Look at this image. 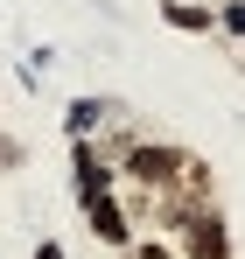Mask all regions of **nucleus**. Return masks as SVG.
Masks as SVG:
<instances>
[{"mask_svg": "<svg viewBox=\"0 0 245 259\" xmlns=\"http://www.w3.org/2000/svg\"><path fill=\"white\" fill-rule=\"evenodd\" d=\"M182 161H189V154H182V147H168V140H147V147L133 140L119 168H126V182H140V189H168V182L182 175Z\"/></svg>", "mask_w": 245, "mask_h": 259, "instance_id": "obj_1", "label": "nucleus"}, {"mask_svg": "<svg viewBox=\"0 0 245 259\" xmlns=\"http://www.w3.org/2000/svg\"><path fill=\"white\" fill-rule=\"evenodd\" d=\"M182 245H189V259H231V238H224V217L210 210V203L182 217Z\"/></svg>", "mask_w": 245, "mask_h": 259, "instance_id": "obj_2", "label": "nucleus"}, {"mask_svg": "<svg viewBox=\"0 0 245 259\" xmlns=\"http://www.w3.org/2000/svg\"><path fill=\"white\" fill-rule=\"evenodd\" d=\"M77 203H84L91 231H98L105 245H126V238H133V231H126V217H119V203H112V182H105V189H77Z\"/></svg>", "mask_w": 245, "mask_h": 259, "instance_id": "obj_3", "label": "nucleus"}, {"mask_svg": "<svg viewBox=\"0 0 245 259\" xmlns=\"http://www.w3.org/2000/svg\"><path fill=\"white\" fill-rule=\"evenodd\" d=\"M168 21H175V28H196V35H203V28H210V7H189V0H168Z\"/></svg>", "mask_w": 245, "mask_h": 259, "instance_id": "obj_4", "label": "nucleus"}, {"mask_svg": "<svg viewBox=\"0 0 245 259\" xmlns=\"http://www.w3.org/2000/svg\"><path fill=\"white\" fill-rule=\"evenodd\" d=\"M98 126V105H70V133H91Z\"/></svg>", "mask_w": 245, "mask_h": 259, "instance_id": "obj_5", "label": "nucleus"}, {"mask_svg": "<svg viewBox=\"0 0 245 259\" xmlns=\"http://www.w3.org/2000/svg\"><path fill=\"white\" fill-rule=\"evenodd\" d=\"M224 28H231V35L245 42V0H231V7H224Z\"/></svg>", "mask_w": 245, "mask_h": 259, "instance_id": "obj_6", "label": "nucleus"}, {"mask_svg": "<svg viewBox=\"0 0 245 259\" xmlns=\"http://www.w3.org/2000/svg\"><path fill=\"white\" fill-rule=\"evenodd\" d=\"M133 259H168V245H154V238H147V245H133Z\"/></svg>", "mask_w": 245, "mask_h": 259, "instance_id": "obj_7", "label": "nucleus"}]
</instances>
